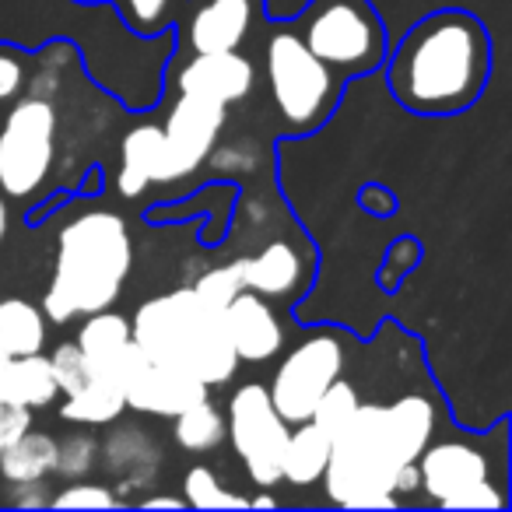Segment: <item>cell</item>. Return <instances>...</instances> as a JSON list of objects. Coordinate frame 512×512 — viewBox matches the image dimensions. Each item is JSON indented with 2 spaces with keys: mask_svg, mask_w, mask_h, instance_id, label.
<instances>
[{
  "mask_svg": "<svg viewBox=\"0 0 512 512\" xmlns=\"http://www.w3.org/2000/svg\"><path fill=\"white\" fill-rule=\"evenodd\" d=\"M358 404H362V397H358L355 383H348V379L341 376L337 383H330V390L320 397V404H316V411H313V421L327 428L330 435H337L348 425V418L355 414Z\"/></svg>",
  "mask_w": 512,
  "mask_h": 512,
  "instance_id": "obj_29",
  "label": "cell"
},
{
  "mask_svg": "<svg viewBox=\"0 0 512 512\" xmlns=\"http://www.w3.org/2000/svg\"><path fill=\"white\" fill-rule=\"evenodd\" d=\"M179 92H197L221 106H239L256 88V64L239 50L228 53H193L176 74Z\"/></svg>",
  "mask_w": 512,
  "mask_h": 512,
  "instance_id": "obj_16",
  "label": "cell"
},
{
  "mask_svg": "<svg viewBox=\"0 0 512 512\" xmlns=\"http://www.w3.org/2000/svg\"><path fill=\"white\" fill-rule=\"evenodd\" d=\"M348 369V348H344L337 330H316L313 337L299 341L274 369V379L267 386L278 414L288 425L313 418L320 397L330 390V383L344 376Z\"/></svg>",
  "mask_w": 512,
  "mask_h": 512,
  "instance_id": "obj_10",
  "label": "cell"
},
{
  "mask_svg": "<svg viewBox=\"0 0 512 512\" xmlns=\"http://www.w3.org/2000/svg\"><path fill=\"white\" fill-rule=\"evenodd\" d=\"M57 470V439L46 432H25L15 446L0 453V477L8 484L43 481Z\"/></svg>",
  "mask_w": 512,
  "mask_h": 512,
  "instance_id": "obj_24",
  "label": "cell"
},
{
  "mask_svg": "<svg viewBox=\"0 0 512 512\" xmlns=\"http://www.w3.org/2000/svg\"><path fill=\"white\" fill-rule=\"evenodd\" d=\"M8 348H4V344H0V376H4V365H8Z\"/></svg>",
  "mask_w": 512,
  "mask_h": 512,
  "instance_id": "obj_39",
  "label": "cell"
},
{
  "mask_svg": "<svg viewBox=\"0 0 512 512\" xmlns=\"http://www.w3.org/2000/svg\"><path fill=\"white\" fill-rule=\"evenodd\" d=\"M8 239V197L0 193V242Z\"/></svg>",
  "mask_w": 512,
  "mask_h": 512,
  "instance_id": "obj_38",
  "label": "cell"
},
{
  "mask_svg": "<svg viewBox=\"0 0 512 512\" xmlns=\"http://www.w3.org/2000/svg\"><path fill=\"white\" fill-rule=\"evenodd\" d=\"M53 509H120L123 498L116 495L109 484H92V481H71L64 491L50 498Z\"/></svg>",
  "mask_w": 512,
  "mask_h": 512,
  "instance_id": "obj_31",
  "label": "cell"
},
{
  "mask_svg": "<svg viewBox=\"0 0 512 512\" xmlns=\"http://www.w3.org/2000/svg\"><path fill=\"white\" fill-rule=\"evenodd\" d=\"M260 505H264V509H274V505H278V498L267 495V488H260L253 498H249V509H260Z\"/></svg>",
  "mask_w": 512,
  "mask_h": 512,
  "instance_id": "obj_37",
  "label": "cell"
},
{
  "mask_svg": "<svg viewBox=\"0 0 512 512\" xmlns=\"http://www.w3.org/2000/svg\"><path fill=\"white\" fill-rule=\"evenodd\" d=\"M386 439L393 446V456L400 463H418L421 449L435 435V407L421 393H404V397L383 404Z\"/></svg>",
  "mask_w": 512,
  "mask_h": 512,
  "instance_id": "obj_20",
  "label": "cell"
},
{
  "mask_svg": "<svg viewBox=\"0 0 512 512\" xmlns=\"http://www.w3.org/2000/svg\"><path fill=\"white\" fill-rule=\"evenodd\" d=\"M404 463L393 456L386 439L383 404H358L348 425L334 435L330 460L323 470V488L334 505L344 509H393L400 505L393 481Z\"/></svg>",
  "mask_w": 512,
  "mask_h": 512,
  "instance_id": "obj_4",
  "label": "cell"
},
{
  "mask_svg": "<svg viewBox=\"0 0 512 512\" xmlns=\"http://www.w3.org/2000/svg\"><path fill=\"white\" fill-rule=\"evenodd\" d=\"M295 32L341 81L376 71L390 53L386 25L369 0H313Z\"/></svg>",
  "mask_w": 512,
  "mask_h": 512,
  "instance_id": "obj_6",
  "label": "cell"
},
{
  "mask_svg": "<svg viewBox=\"0 0 512 512\" xmlns=\"http://www.w3.org/2000/svg\"><path fill=\"white\" fill-rule=\"evenodd\" d=\"M172 421V435L186 453H211L225 442V411L211 397L197 400L186 411H179Z\"/></svg>",
  "mask_w": 512,
  "mask_h": 512,
  "instance_id": "obj_26",
  "label": "cell"
},
{
  "mask_svg": "<svg viewBox=\"0 0 512 512\" xmlns=\"http://www.w3.org/2000/svg\"><path fill=\"white\" fill-rule=\"evenodd\" d=\"M390 95L414 116H456L481 99L491 78V36L467 11L421 18L386 53Z\"/></svg>",
  "mask_w": 512,
  "mask_h": 512,
  "instance_id": "obj_1",
  "label": "cell"
},
{
  "mask_svg": "<svg viewBox=\"0 0 512 512\" xmlns=\"http://www.w3.org/2000/svg\"><path fill=\"white\" fill-rule=\"evenodd\" d=\"M183 502L190 505V509H249V498L228 491L225 484L218 481V474H214L211 467H204V463L186 470Z\"/></svg>",
  "mask_w": 512,
  "mask_h": 512,
  "instance_id": "obj_27",
  "label": "cell"
},
{
  "mask_svg": "<svg viewBox=\"0 0 512 512\" xmlns=\"http://www.w3.org/2000/svg\"><path fill=\"white\" fill-rule=\"evenodd\" d=\"M418 477L428 502L439 509H505L502 477H495L488 453L460 439L428 442L418 456Z\"/></svg>",
  "mask_w": 512,
  "mask_h": 512,
  "instance_id": "obj_9",
  "label": "cell"
},
{
  "mask_svg": "<svg viewBox=\"0 0 512 512\" xmlns=\"http://www.w3.org/2000/svg\"><path fill=\"white\" fill-rule=\"evenodd\" d=\"M46 313L29 299H0V344L8 355H36L46 348Z\"/></svg>",
  "mask_w": 512,
  "mask_h": 512,
  "instance_id": "obj_25",
  "label": "cell"
},
{
  "mask_svg": "<svg viewBox=\"0 0 512 512\" xmlns=\"http://www.w3.org/2000/svg\"><path fill=\"white\" fill-rule=\"evenodd\" d=\"M120 193L123 197H141L151 183H165V144L158 123H137L127 130L120 144Z\"/></svg>",
  "mask_w": 512,
  "mask_h": 512,
  "instance_id": "obj_19",
  "label": "cell"
},
{
  "mask_svg": "<svg viewBox=\"0 0 512 512\" xmlns=\"http://www.w3.org/2000/svg\"><path fill=\"white\" fill-rule=\"evenodd\" d=\"M193 292L200 295V299L207 302V306L214 309H225L228 302L235 299V295L242 292V274H239V264H221V267H211V271H204L197 281H193Z\"/></svg>",
  "mask_w": 512,
  "mask_h": 512,
  "instance_id": "obj_32",
  "label": "cell"
},
{
  "mask_svg": "<svg viewBox=\"0 0 512 512\" xmlns=\"http://www.w3.org/2000/svg\"><path fill=\"white\" fill-rule=\"evenodd\" d=\"M235 264H239V274H242V288L264 295V299L288 302L306 292L309 278H313V260L288 239L267 242V246H260L256 253L239 256Z\"/></svg>",
  "mask_w": 512,
  "mask_h": 512,
  "instance_id": "obj_15",
  "label": "cell"
},
{
  "mask_svg": "<svg viewBox=\"0 0 512 512\" xmlns=\"http://www.w3.org/2000/svg\"><path fill=\"white\" fill-rule=\"evenodd\" d=\"M25 85H29V57L0 43V106L8 109L15 99H22Z\"/></svg>",
  "mask_w": 512,
  "mask_h": 512,
  "instance_id": "obj_34",
  "label": "cell"
},
{
  "mask_svg": "<svg viewBox=\"0 0 512 512\" xmlns=\"http://www.w3.org/2000/svg\"><path fill=\"white\" fill-rule=\"evenodd\" d=\"M330 446H334V435L316 425L313 418L288 428L285 453H281V484H295V488L320 484L330 460Z\"/></svg>",
  "mask_w": 512,
  "mask_h": 512,
  "instance_id": "obj_22",
  "label": "cell"
},
{
  "mask_svg": "<svg viewBox=\"0 0 512 512\" xmlns=\"http://www.w3.org/2000/svg\"><path fill=\"white\" fill-rule=\"evenodd\" d=\"M74 344L85 355L88 372L95 379H106L116 390L127 386V379L134 376V369L144 358L141 348L134 344V334H130V320L123 313H116L113 306L99 309V313H88L85 323L78 327Z\"/></svg>",
  "mask_w": 512,
  "mask_h": 512,
  "instance_id": "obj_12",
  "label": "cell"
},
{
  "mask_svg": "<svg viewBox=\"0 0 512 512\" xmlns=\"http://www.w3.org/2000/svg\"><path fill=\"white\" fill-rule=\"evenodd\" d=\"M134 271V239L127 221L106 207L74 214L57 232L53 278L43 295V313L53 323H71L109 309Z\"/></svg>",
  "mask_w": 512,
  "mask_h": 512,
  "instance_id": "obj_2",
  "label": "cell"
},
{
  "mask_svg": "<svg viewBox=\"0 0 512 512\" xmlns=\"http://www.w3.org/2000/svg\"><path fill=\"white\" fill-rule=\"evenodd\" d=\"M130 334L148 362L190 372L207 390L225 386L239 369L221 309L207 306L193 288H176L141 302L130 320Z\"/></svg>",
  "mask_w": 512,
  "mask_h": 512,
  "instance_id": "obj_3",
  "label": "cell"
},
{
  "mask_svg": "<svg viewBox=\"0 0 512 512\" xmlns=\"http://www.w3.org/2000/svg\"><path fill=\"white\" fill-rule=\"evenodd\" d=\"M256 0H197L186 15L183 36L193 53H228L249 39Z\"/></svg>",
  "mask_w": 512,
  "mask_h": 512,
  "instance_id": "obj_17",
  "label": "cell"
},
{
  "mask_svg": "<svg viewBox=\"0 0 512 512\" xmlns=\"http://www.w3.org/2000/svg\"><path fill=\"white\" fill-rule=\"evenodd\" d=\"M221 323H225L228 344H232L235 358L249 365H264L281 355L285 348V323L274 313L271 299L242 288L225 309H221Z\"/></svg>",
  "mask_w": 512,
  "mask_h": 512,
  "instance_id": "obj_13",
  "label": "cell"
},
{
  "mask_svg": "<svg viewBox=\"0 0 512 512\" xmlns=\"http://www.w3.org/2000/svg\"><path fill=\"white\" fill-rule=\"evenodd\" d=\"M228 120V106L197 92H179L162 127L165 144V183L186 179L211 158Z\"/></svg>",
  "mask_w": 512,
  "mask_h": 512,
  "instance_id": "obj_11",
  "label": "cell"
},
{
  "mask_svg": "<svg viewBox=\"0 0 512 512\" xmlns=\"http://www.w3.org/2000/svg\"><path fill=\"white\" fill-rule=\"evenodd\" d=\"M99 456L109 474H120L123 488H144L162 467V449L141 425L109 428V435L99 442Z\"/></svg>",
  "mask_w": 512,
  "mask_h": 512,
  "instance_id": "obj_18",
  "label": "cell"
},
{
  "mask_svg": "<svg viewBox=\"0 0 512 512\" xmlns=\"http://www.w3.org/2000/svg\"><path fill=\"white\" fill-rule=\"evenodd\" d=\"M81 4H92V0H81Z\"/></svg>",
  "mask_w": 512,
  "mask_h": 512,
  "instance_id": "obj_40",
  "label": "cell"
},
{
  "mask_svg": "<svg viewBox=\"0 0 512 512\" xmlns=\"http://www.w3.org/2000/svg\"><path fill=\"white\" fill-rule=\"evenodd\" d=\"M60 397L57 376H53L50 355L36 351V355H15L4 365L0 376V404L11 407H29V411H43Z\"/></svg>",
  "mask_w": 512,
  "mask_h": 512,
  "instance_id": "obj_21",
  "label": "cell"
},
{
  "mask_svg": "<svg viewBox=\"0 0 512 512\" xmlns=\"http://www.w3.org/2000/svg\"><path fill=\"white\" fill-rule=\"evenodd\" d=\"M264 81L288 134L320 130L341 99V78L302 43L295 29H274L267 36Z\"/></svg>",
  "mask_w": 512,
  "mask_h": 512,
  "instance_id": "obj_5",
  "label": "cell"
},
{
  "mask_svg": "<svg viewBox=\"0 0 512 512\" xmlns=\"http://www.w3.org/2000/svg\"><path fill=\"white\" fill-rule=\"evenodd\" d=\"M50 365H53V376H57V386H60V393H64V397H67V393H74V390H81V386L92 379L85 355H81V348L74 341L57 344V348H53V355H50Z\"/></svg>",
  "mask_w": 512,
  "mask_h": 512,
  "instance_id": "obj_33",
  "label": "cell"
},
{
  "mask_svg": "<svg viewBox=\"0 0 512 512\" xmlns=\"http://www.w3.org/2000/svg\"><path fill=\"white\" fill-rule=\"evenodd\" d=\"M32 428V411L29 407H11L0 404V453L8 446H15L25 432Z\"/></svg>",
  "mask_w": 512,
  "mask_h": 512,
  "instance_id": "obj_35",
  "label": "cell"
},
{
  "mask_svg": "<svg viewBox=\"0 0 512 512\" xmlns=\"http://www.w3.org/2000/svg\"><path fill=\"white\" fill-rule=\"evenodd\" d=\"M288 428L292 425L278 414L260 379H249L232 390L225 411V439H232L249 484L267 491L281 484V453H285Z\"/></svg>",
  "mask_w": 512,
  "mask_h": 512,
  "instance_id": "obj_8",
  "label": "cell"
},
{
  "mask_svg": "<svg viewBox=\"0 0 512 512\" xmlns=\"http://www.w3.org/2000/svg\"><path fill=\"white\" fill-rule=\"evenodd\" d=\"M204 397H211V390L200 379H193L190 372L148 362V358H141L134 376L123 386V400H127L130 411L151 414V418H176L179 411H186Z\"/></svg>",
  "mask_w": 512,
  "mask_h": 512,
  "instance_id": "obj_14",
  "label": "cell"
},
{
  "mask_svg": "<svg viewBox=\"0 0 512 512\" xmlns=\"http://www.w3.org/2000/svg\"><path fill=\"white\" fill-rule=\"evenodd\" d=\"M127 411V400L123 390L109 386L106 379H88L81 390L67 393L64 404H60V418L71 421L81 428H102V425H116L120 414Z\"/></svg>",
  "mask_w": 512,
  "mask_h": 512,
  "instance_id": "obj_23",
  "label": "cell"
},
{
  "mask_svg": "<svg viewBox=\"0 0 512 512\" xmlns=\"http://www.w3.org/2000/svg\"><path fill=\"white\" fill-rule=\"evenodd\" d=\"M57 162V106L46 95L15 99L0 123V193L29 200L46 186Z\"/></svg>",
  "mask_w": 512,
  "mask_h": 512,
  "instance_id": "obj_7",
  "label": "cell"
},
{
  "mask_svg": "<svg viewBox=\"0 0 512 512\" xmlns=\"http://www.w3.org/2000/svg\"><path fill=\"white\" fill-rule=\"evenodd\" d=\"M183 495H148L141 498V509H183Z\"/></svg>",
  "mask_w": 512,
  "mask_h": 512,
  "instance_id": "obj_36",
  "label": "cell"
},
{
  "mask_svg": "<svg viewBox=\"0 0 512 512\" xmlns=\"http://www.w3.org/2000/svg\"><path fill=\"white\" fill-rule=\"evenodd\" d=\"M179 0H120V18L134 36H155L176 15Z\"/></svg>",
  "mask_w": 512,
  "mask_h": 512,
  "instance_id": "obj_30",
  "label": "cell"
},
{
  "mask_svg": "<svg viewBox=\"0 0 512 512\" xmlns=\"http://www.w3.org/2000/svg\"><path fill=\"white\" fill-rule=\"evenodd\" d=\"M95 463H99V439L92 432H71L57 442V470L53 474L67 477V481H81L92 474Z\"/></svg>",
  "mask_w": 512,
  "mask_h": 512,
  "instance_id": "obj_28",
  "label": "cell"
}]
</instances>
